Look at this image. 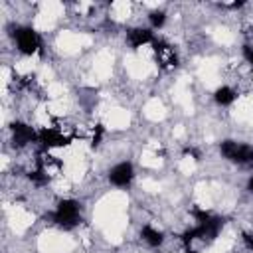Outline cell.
<instances>
[{"mask_svg":"<svg viewBox=\"0 0 253 253\" xmlns=\"http://www.w3.org/2000/svg\"><path fill=\"white\" fill-rule=\"evenodd\" d=\"M221 225H223V219H221V217L210 215L208 219L200 221V223H198L196 227H192V229L184 231V233H182V241H184L186 249L190 247V243H192L194 239H204V241H211V239H213V237H215V235L219 233Z\"/></svg>","mask_w":253,"mask_h":253,"instance_id":"obj_1","label":"cell"},{"mask_svg":"<svg viewBox=\"0 0 253 253\" xmlns=\"http://www.w3.org/2000/svg\"><path fill=\"white\" fill-rule=\"evenodd\" d=\"M51 219L55 225L63 227V229H71L81 221L79 215V204L75 200H61L55 208V211L51 213Z\"/></svg>","mask_w":253,"mask_h":253,"instance_id":"obj_2","label":"cell"},{"mask_svg":"<svg viewBox=\"0 0 253 253\" xmlns=\"http://www.w3.org/2000/svg\"><path fill=\"white\" fill-rule=\"evenodd\" d=\"M219 150L227 160H231L235 164H251L253 162V146H249V144H241L235 140H223L219 144Z\"/></svg>","mask_w":253,"mask_h":253,"instance_id":"obj_3","label":"cell"},{"mask_svg":"<svg viewBox=\"0 0 253 253\" xmlns=\"http://www.w3.org/2000/svg\"><path fill=\"white\" fill-rule=\"evenodd\" d=\"M152 45H154L156 61L160 63V67H162V69L170 71V69H174V67L178 65V55H176V51H174V47H172V45H168V43H166V42H162V40H154V42H152Z\"/></svg>","mask_w":253,"mask_h":253,"instance_id":"obj_4","label":"cell"},{"mask_svg":"<svg viewBox=\"0 0 253 253\" xmlns=\"http://www.w3.org/2000/svg\"><path fill=\"white\" fill-rule=\"evenodd\" d=\"M16 45L22 53L32 55L40 49V36L32 28H18L16 32Z\"/></svg>","mask_w":253,"mask_h":253,"instance_id":"obj_5","label":"cell"},{"mask_svg":"<svg viewBox=\"0 0 253 253\" xmlns=\"http://www.w3.org/2000/svg\"><path fill=\"white\" fill-rule=\"evenodd\" d=\"M132 176H134V172H132V164H130V162H121V164L113 166L111 172H109L111 184H115V186H119V188L128 186V184L132 182Z\"/></svg>","mask_w":253,"mask_h":253,"instance_id":"obj_6","label":"cell"},{"mask_svg":"<svg viewBox=\"0 0 253 253\" xmlns=\"http://www.w3.org/2000/svg\"><path fill=\"white\" fill-rule=\"evenodd\" d=\"M38 138H40V142L45 148H59V146H67L69 144V138L63 136L55 128H43V130H40V136Z\"/></svg>","mask_w":253,"mask_h":253,"instance_id":"obj_7","label":"cell"},{"mask_svg":"<svg viewBox=\"0 0 253 253\" xmlns=\"http://www.w3.org/2000/svg\"><path fill=\"white\" fill-rule=\"evenodd\" d=\"M36 136H40V134H36V130L32 126H28L26 123H14L12 125V138H14L16 146H26Z\"/></svg>","mask_w":253,"mask_h":253,"instance_id":"obj_8","label":"cell"},{"mask_svg":"<svg viewBox=\"0 0 253 253\" xmlns=\"http://www.w3.org/2000/svg\"><path fill=\"white\" fill-rule=\"evenodd\" d=\"M126 40H128V43H130L132 47H140V45H144V43L154 42L152 32L146 30V28H132V30H128Z\"/></svg>","mask_w":253,"mask_h":253,"instance_id":"obj_9","label":"cell"},{"mask_svg":"<svg viewBox=\"0 0 253 253\" xmlns=\"http://www.w3.org/2000/svg\"><path fill=\"white\" fill-rule=\"evenodd\" d=\"M140 235H142V239H144L150 247H158V245H162V241H164L162 231L154 229L152 225H144V227L140 229Z\"/></svg>","mask_w":253,"mask_h":253,"instance_id":"obj_10","label":"cell"},{"mask_svg":"<svg viewBox=\"0 0 253 253\" xmlns=\"http://www.w3.org/2000/svg\"><path fill=\"white\" fill-rule=\"evenodd\" d=\"M235 91L231 89V87H219L215 93H213V99H215V103L217 105H221V107H225V105H231L233 101H235Z\"/></svg>","mask_w":253,"mask_h":253,"instance_id":"obj_11","label":"cell"},{"mask_svg":"<svg viewBox=\"0 0 253 253\" xmlns=\"http://www.w3.org/2000/svg\"><path fill=\"white\" fill-rule=\"evenodd\" d=\"M148 20H150L152 28H162V26H164V22H166V14H164L162 10H154V12H150Z\"/></svg>","mask_w":253,"mask_h":253,"instance_id":"obj_12","label":"cell"},{"mask_svg":"<svg viewBox=\"0 0 253 253\" xmlns=\"http://www.w3.org/2000/svg\"><path fill=\"white\" fill-rule=\"evenodd\" d=\"M30 180H32V182H36V184H45V182L49 180V176H47L43 170H40V168H38V170L30 172Z\"/></svg>","mask_w":253,"mask_h":253,"instance_id":"obj_13","label":"cell"},{"mask_svg":"<svg viewBox=\"0 0 253 253\" xmlns=\"http://www.w3.org/2000/svg\"><path fill=\"white\" fill-rule=\"evenodd\" d=\"M101 138H103V125H97V126H95V132H93L91 144H93V146H99V144H101Z\"/></svg>","mask_w":253,"mask_h":253,"instance_id":"obj_14","label":"cell"},{"mask_svg":"<svg viewBox=\"0 0 253 253\" xmlns=\"http://www.w3.org/2000/svg\"><path fill=\"white\" fill-rule=\"evenodd\" d=\"M243 55H245V59L249 61V65L253 67V47H251V45H243Z\"/></svg>","mask_w":253,"mask_h":253,"instance_id":"obj_15","label":"cell"},{"mask_svg":"<svg viewBox=\"0 0 253 253\" xmlns=\"http://www.w3.org/2000/svg\"><path fill=\"white\" fill-rule=\"evenodd\" d=\"M243 241H245V245H247L249 249H253V235H249V233H243Z\"/></svg>","mask_w":253,"mask_h":253,"instance_id":"obj_16","label":"cell"},{"mask_svg":"<svg viewBox=\"0 0 253 253\" xmlns=\"http://www.w3.org/2000/svg\"><path fill=\"white\" fill-rule=\"evenodd\" d=\"M247 190L253 194V174H251V178H249V182H247Z\"/></svg>","mask_w":253,"mask_h":253,"instance_id":"obj_17","label":"cell"}]
</instances>
